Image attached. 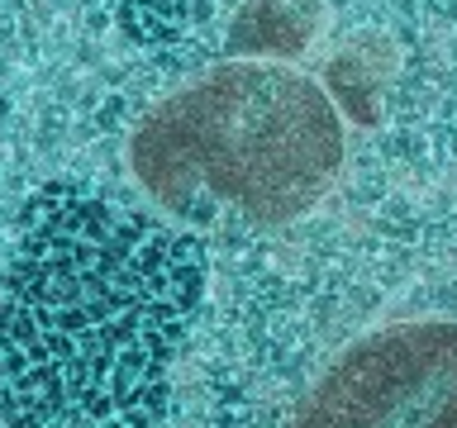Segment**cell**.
<instances>
[{
    "label": "cell",
    "instance_id": "cell-2",
    "mask_svg": "<svg viewBox=\"0 0 457 428\" xmlns=\"http://www.w3.org/2000/svg\"><path fill=\"white\" fill-rule=\"evenodd\" d=\"M129 167L186 219L234 210L248 224H291L338 177L343 119L305 71L238 57L157 100L129 138Z\"/></svg>",
    "mask_w": 457,
    "mask_h": 428
},
{
    "label": "cell",
    "instance_id": "cell-1",
    "mask_svg": "<svg viewBox=\"0 0 457 428\" xmlns=\"http://www.w3.org/2000/svg\"><path fill=\"white\" fill-rule=\"evenodd\" d=\"M200 295V257L148 214L53 185L0 300V424L148 428Z\"/></svg>",
    "mask_w": 457,
    "mask_h": 428
},
{
    "label": "cell",
    "instance_id": "cell-3",
    "mask_svg": "<svg viewBox=\"0 0 457 428\" xmlns=\"http://www.w3.org/2000/svg\"><path fill=\"white\" fill-rule=\"evenodd\" d=\"M291 428H457V324H391L348 348Z\"/></svg>",
    "mask_w": 457,
    "mask_h": 428
},
{
    "label": "cell",
    "instance_id": "cell-4",
    "mask_svg": "<svg viewBox=\"0 0 457 428\" xmlns=\"http://www.w3.org/2000/svg\"><path fill=\"white\" fill-rule=\"evenodd\" d=\"M324 24V0H248L228 29V48L243 57H286L305 53Z\"/></svg>",
    "mask_w": 457,
    "mask_h": 428
},
{
    "label": "cell",
    "instance_id": "cell-5",
    "mask_svg": "<svg viewBox=\"0 0 457 428\" xmlns=\"http://www.w3.org/2000/svg\"><path fill=\"white\" fill-rule=\"evenodd\" d=\"M328 100L353 114V119L371 124L377 119V100H381V43L377 38H357L348 43L343 53H334V62H328Z\"/></svg>",
    "mask_w": 457,
    "mask_h": 428
}]
</instances>
